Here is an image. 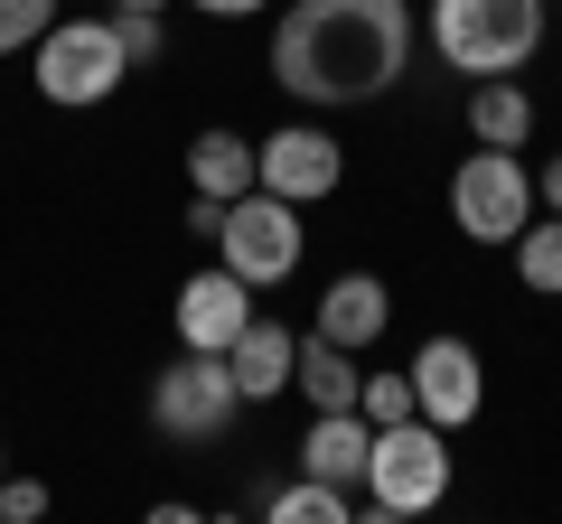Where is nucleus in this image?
<instances>
[{"label":"nucleus","instance_id":"obj_1","mask_svg":"<svg viewBox=\"0 0 562 524\" xmlns=\"http://www.w3.org/2000/svg\"><path fill=\"white\" fill-rule=\"evenodd\" d=\"M413 0H281L272 84L310 113H357L413 76Z\"/></svg>","mask_w":562,"mask_h":524},{"label":"nucleus","instance_id":"obj_2","mask_svg":"<svg viewBox=\"0 0 562 524\" xmlns=\"http://www.w3.org/2000/svg\"><path fill=\"white\" fill-rule=\"evenodd\" d=\"M553 0H431V57L450 76H525L543 57Z\"/></svg>","mask_w":562,"mask_h":524},{"label":"nucleus","instance_id":"obj_3","mask_svg":"<svg viewBox=\"0 0 562 524\" xmlns=\"http://www.w3.org/2000/svg\"><path fill=\"white\" fill-rule=\"evenodd\" d=\"M450 497V431L441 422H384L375 449H366V524H403V515H431Z\"/></svg>","mask_w":562,"mask_h":524},{"label":"nucleus","instance_id":"obj_4","mask_svg":"<svg viewBox=\"0 0 562 524\" xmlns=\"http://www.w3.org/2000/svg\"><path fill=\"white\" fill-rule=\"evenodd\" d=\"M29 76H38V94L57 103V113H94V103H113L122 84H132V57H122L113 10H103V20H57L38 47H29Z\"/></svg>","mask_w":562,"mask_h":524},{"label":"nucleus","instance_id":"obj_5","mask_svg":"<svg viewBox=\"0 0 562 524\" xmlns=\"http://www.w3.org/2000/svg\"><path fill=\"white\" fill-rule=\"evenodd\" d=\"M535 216H543V197H535V169H525V150H487V141H469V160L450 169V225H460L469 243H516Z\"/></svg>","mask_w":562,"mask_h":524},{"label":"nucleus","instance_id":"obj_6","mask_svg":"<svg viewBox=\"0 0 562 524\" xmlns=\"http://www.w3.org/2000/svg\"><path fill=\"white\" fill-rule=\"evenodd\" d=\"M150 422H160V441H225V431L244 422V394H235V365L206 356V346H179V356L150 375Z\"/></svg>","mask_w":562,"mask_h":524},{"label":"nucleus","instance_id":"obj_7","mask_svg":"<svg viewBox=\"0 0 562 524\" xmlns=\"http://www.w3.org/2000/svg\"><path fill=\"white\" fill-rule=\"evenodd\" d=\"M301 253H310V235H301V206H291V197H272V187H244V197L225 206V225H216V262H225V272H244L254 291H281L291 272H301Z\"/></svg>","mask_w":562,"mask_h":524},{"label":"nucleus","instance_id":"obj_8","mask_svg":"<svg viewBox=\"0 0 562 524\" xmlns=\"http://www.w3.org/2000/svg\"><path fill=\"white\" fill-rule=\"evenodd\" d=\"M254 187H272V197L291 206H319L347 187V150L328 122H281V132H262L254 141Z\"/></svg>","mask_w":562,"mask_h":524},{"label":"nucleus","instance_id":"obj_9","mask_svg":"<svg viewBox=\"0 0 562 524\" xmlns=\"http://www.w3.org/2000/svg\"><path fill=\"white\" fill-rule=\"evenodd\" d=\"M403 375H413V412H422V422H441V431H469L487 412V365H479V346L450 338V328H431Z\"/></svg>","mask_w":562,"mask_h":524},{"label":"nucleus","instance_id":"obj_10","mask_svg":"<svg viewBox=\"0 0 562 524\" xmlns=\"http://www.w3.org/2000/svg\"><path fill=\"white\" fill-rule=\"evenodd\" d=\"M169 319H179V346L225 356V346L244 338V319H254V282H244V272H225V262H206V272H188V282H179Z\"/></svg>","mask_w":562,"mask_h":524},{"label":"nucleus","instance_id":"obj_11","mask_svg":"<svg viewBox=\"0 0 562 524\" xmlns=\"http://www.w3.org/2000/svg\"><path fill=\"white\" fill-rule=\"evenodd\" d=\"M310 328H319L328 346H347V356H366V346H384V328H394V291H384L375 272H338V282L319 291V309H310Z\"/></svg>","mask_w":562,"mask_h":524},{"label":"nucleus","instance_id":"obj_12","mask_svg":"<svg viewBox=\"0 0 562 524\" xmlns=\"http://www.w3.org/2000/svg\"><path fill=\"white\" fill-rule=\"evenodd\" d=\"M225 365H235L244 412H254V403H281V394H291V365H301V328H281L272 309H254V319H244V338L225 346Z\"/></svg>","mask_w":562,"mask_h":524},{"label":"nucleus","instance_id":"obj_13","mask_svg":"<svg viewBox=\"0 0 562 524\" xmlns=\"http://www.w3.org/2000/svg\"><path fill=\"white\" fill-rule=\"evenodd\" d=\"M366 449H375V422L366 412H310V431H301V468L328 478V487H347V497L366 487Z\"/></svg>","mask_w":562,"mask_h":524},{"label":"nucleus","instance_id":"obj_14","mask_svg":"<svg viewBox=\"0 0 562 524\" xmlns=\"http://www.w3.org/2000/svg\"><path fill=\"white\" fill-rule=\"evenodd\" d=\"M357 384H366V365L347 356V346H328L319 328H301V365H291V394H301L310 412H357Z\"/></svg>","mask_w":562,"mask_h":524},{"label":"nucleus","instance_id":"obj_15","mask_svg":"<svg viewBox=\"0 0 562 524\" xmlns=\"http://www.w3.org/2000/svg\"><path fill=\"white\" fill-rule=\"evenodd\" d=\"M469 141L525 150V141H535V94H525L516 76H479V84H469Z\"/></svg>","mask_w":562,"mask_h":524},{"label":"nucleus","instance_id":"obj_16","mask_svg":"<svg viewBox=\"0 0 562 524\" xmlns=\"http://www.w3.org/2000/svg\"><path fill=\"white\" fill-rule=\"evenodd\" d=\"M188 187H198V197H216V206H235L244 187H254V141H244V132H225V122H206L198 141H188Z\"/></svg>","mask_w":562,"mask_h":524},{"label":"nucleus","instance_id":"obj_17","mask_svg":"<svg viewBox=\"0 0 562 524\" xmlns=\"http://www.w3.org/2000/svg\"><path fill=\"white\" fill-rule=\"evenodd\" d=\"M262 515H272V524H347V515H357V497L301 468L291 487H272V497H262Z\"/></svg>","mask_w":562,"mask_h":524},{"label":"nucleus","instance_id":"obj_18","mask_svg":"<svg viewBox=\"0 0 562 524\" xmlns=\"http://www.w3.org/2000/svg\"><path fill=\"white\" fill-rule=\"evenodd\" d=\"M506 253H516V282L535 291V300H562V216H535Z\"/></svg>","mask_w":562,"mask_h":524},{"label":"nucleus","instance_id":"obj_19","mask_svg":"<svg viewBox=\"0 0 562 524\" xmlns=\"http://www.w3.org/2000/svg\"><path fill=\"white\" fill-rule=\"evenodd\" d=\"M357 412H366V422H413V375H394V365H375V375H366L357 384Z\"/></svg>","mask_w":562,"mask_h":524},{"label":"nucleus","instance_id":"obj_20","mask_svg":"<svg viewBox=\"0 0 562 524\" xmlns=\"http://www.w3.org/2000/svg\"><path fill=\"white\" fill-rule=\"evenodd\" d=\"M47 29H57V0H0V57H29Z\"/></svg>","mask_w":562,"mask_h":524},{"label":"nucleus","instance_id":"obj_21","mask_svg":"<svg viewBox=\"0 0 562 524\" xmlns=\"http://www.w3.org/2000/svg\"><path fill=\"white\" fill-rule=\"evenodd\" d=\"M113 29H122V57H132V66H160L169 57V10H113Z\"/></svg>","mask_w":562,"mask_h":524},{"label":"nucleus","instance_id":"obj_22","mask_svg":"<svg viewBox=\"0 0 562 524\" xmlns=\"http://www.w3.org/2000/svg\"><path fill=\"white\" fill-rule=\"evenodd\" d=\"M47 515V487L38 478H0V524H38Z\"/></svg>","mask_w":562,"mask_h":524},{"label":"nucleus","instance_id":"obj_23","mask_svg":"<svg viewBox=\"0 0 562 524\" xmlns=\"http://www.w3.org/2000/svg\"><path fill=\"white\" fill-rule=\"evenodd\" d=\"M216 225H225V206H216V197H188V235L216 243Z\"/></svg>","mask_w":562,"mask_h":524},{"label":"nucleus","instance_id":"obj_24","mask_svg":"<svg viewBox=\"0 0 562 524\" xmlns=\"http://www.w3.org/2000/svg\"><path fill=\"white\" fill-rule=\"evenodd\" d=\"M188 10H206V20H254V10H272V0H188Z\"/></svg>","mask_w":562,"mask_h":524},{"label":"nucleus","instance_id":"obj_25","mask_svg":"<svg viewBox=\"0 0 562 524\" xmlns=\"http://www.w3.org/2000/svg\"><path fill=\"white\" fill-rule=\"evenodd\" d=\"M535 197H543V216H562V160L535 169Z\"/></svg>","mask_w":562,"mask_h":524},{"label":"nucleus","instance_id":"obj_26","mask_svg":"<svg viewBox=\"0 0 562 524\" xmlns=\"http://www.w3.org/2000/svg\"><path fill=\"white\" fill-rule=\"evenodd\" d=\"M113 10H179V0H113Z\"/></svg>","mask_w":562,"mask_h":524},{"label":"nucleus","instance_id":"obj_27","mask_svg":"<svg viewBox=\"0 0 562 524\" xmlns=\"http://www.w3.org/2000/svg\"><path fill=\"white\" fill-rule=\"evenodd\" d=\"M0 478H10V459H0Z\"/></svg>","mask_w":562,"mask_h":524}]
</instances>
